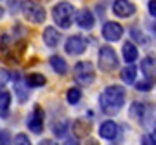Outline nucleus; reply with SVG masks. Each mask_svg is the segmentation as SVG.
Segmentation results:
<instances>
[{
    "mask_svg": "<svg viewBox=\"0 0 156 145\" xmlns=\"http://www.w3.org/2000/svg\"><path fill=\"white\" fill-rule=\"evenodd\" d=\"M4 12H5V11H4V7H0V17L4 16Z\"/></svg>",
    "mask_w": 156,
    "mask_h": 145,
    "instance_id": "obj_33",
    "label": "nucleus"
},
{
    "mask_svg": "<svg viewBox=\"0 0 156 145\" xmlns=\"http://www.w3.org/2000/svg\"><path fill=\"white\" fill-rule=\"evenodd\" d=\"M73 79L80 86H90L95 81V67L90 61H78L73 67Z\"/></svg>",
    "mask_w": 156,
    "mask_h": 145,
    "instance_id": "obj_3",
    "label": "nucleus"
},
{
    "mask_svg": "<svg viewBox=\"0 0 156 145\" xmlns=\"http://www.w3.org/2000/svg\"><path fill=\"white\" fill-rule=\"evenodd\" d=\"M111 11L116 17L125 19V17L134 16L135 11H137V7H135V4L132 2V0H115L113 5H111Z\"/></svg>",
    "mask_w": 156,
    "mask_h": 145,
    "instance_id": "obj_9",
    "label": "nucleus"
},
{
    "mask_svg": "<svg viewBox=\"0 0 156 145\" xmlns=\"http://www.w3.org/2000/svg\"><path fill=\"white\" fill-rule=\"evenodd\" d=\"M87 49H89V42L82 35H73L64 43V52L71 57H78V56H82V54H85Z\"/></svg>",
    "mask_w": 156,
    "mask_h": 145,
    "instance_id": "obj_6",
    "label": "nucleus"
},
{
    "mask_svg": "<svg viewBox=\"0 0 156 145\" xmlns=\"http://www.w3.org/2000/svg\"><path fill=\"white\" fill-rule=\"evenodd\" d=\"M11 74H12V72L9 71V69L0 67V88H2V86H5V85L11 81Z\"/></svg>",
    "mask_w": 156,
    "mask_h": 145,
    "instance_id": "obj_26",
    "label": "nucleus"
},
{
    "mask_svg": "<svg viewBox=\"0 0 156 145\" xmlns=\"http://www.w3.org/2000/svg\"><path fill=\"white\" fill-rule=\"evenodd\" d=\"M123 36V26L120 22H115V21H108L104 26H102V38L106 40V42H118V40H122Z\"/></svg>",
    "mask_w": 156,
    "mask_h": 145,
    "instance_id": "obj_10",
    "label": "nucleus"
},
{
    "mask_svg": "<svg viewBox=\"0 0 156 145\" xmlns=\"http://www.w3.org/2000/svg\"><path fill=\"white\" fill-rule=\"evenodd\" d=\"M120 61H118V56L115 49L109 47V45H102L99 49V54H97V66L102 72H113L118 67Z\"/></svg>",
    "mask_w": 156,
    "mask_h": 145,
    "instance_id": "obj_4",
    "label": "nucleus"
},
{
    "mask_svg": "<svg viewBox=\"0 0 156 145\" xmlns=\"http://www.w3.org/2000/svg\"><path fill=\"white\" fill-rule=\"evenodd\" d=\"M140 71L147 79L156 81V59L153 56H146L140 61Z\"/></svg>",
    "mask_w": 156,
    "mask_h": 145,
    "instance_id": "obj_15",
    "label": "nucleus"
},
{
    "mask_svg": "<svg viewBox=\"0 0 156 145\" xmlns=\"http://www.w3.org/2000/svg\"><path fill=\"white\" fill-rule=\"evenodd\" d=\"M24 79H26V83H28L30 88H40V86H44V85L47 83L45 76L40 74V72H31V74H28Z\"/></svg>",
    "mask_w": 156,
    "mask_h": 145,
    "instance_id": "obj_22",
    "label": "nucleus"
},
{
    "mask_svg": "<svg viewBox=\"0 0 156 145\" xmlns=\"http://www.w3.org/2000/svg\"><path fill=\"white\" fill-rule=\"evenodd\" d=\"M11 142H12V138H11L9 130H0V145H7Z\"/></svg>",
    "mask_w": 156,
    "mask_h": 145,
    "instance_id": "obj_27",
    "label": "nucleus"
},
{
    "mask_svg": "<svg viewBox=\"0 0 156 145\" xmlns=\"http://www.w3.org/2000/svg\"><path fill=\"white\" fill-rule=\"evenodd\" d=\"M11 109V93L7 90H0V117H9Z\"/></svg>",
    "mask_w": 156,
    "mask_h": 145,
    "instance_id": "obj_21",
    "label": "nucleus"
},
{
    "mask_svg": "<svg viewBox=\"0 0 156 145\" xmlns=\"http://www.w3.org/2000/svg\"><path fill=\"white\" fill-rule=\"evenodd\" d=\"M128 33H130V36H132V40H134L135 43L139 45H149V38L146 36L142 31H140L137 26H132V28L128 29Z\"/></svg>",
    "mask_w": 156,
    "mask_h": 145,
    "instance_id": "obj_23",
    "label": "nucleus"
},
{
    "mask_svg": "<svg viewBox=\"0 0 156 145\" xmlns=\"http://www.w3.org/2000/svg\"><path fill=\"white\" fill-rule=\"evenodd\" d=\"M147 12L153 17H156V0H149L147 2Z\"/></svg>",
    "mask_w": 156,
    "mask_h": 145,
    "instance_id": "obj_29",
    "label": "nucleus"
},
{
    "mask_svg": "<svg viewBox=\"0 0 156 145\" xmlns=\"http://www.w3.org/2000/svg\"><path fill=\"white\" fill-rule=\"evenodd\" d=\"M44 123H45V112L40 106H35L33 111L30 112L28 119H26V126L33 135H40L44 131Z\"/></svg>",
    "mask_w": 156,
    "mask_h": 145,
    "instance_id": "obj_7",
    "label": "nucleus"
},
{
    "mask_svg": "<svg viewBox=\"0 0 156 145\" xmlns=\"http://www.w3.org/2000/svg\"><path fill=\"white\" fill-rule=\"evenodd\" d=\"M142 143L153 145V143H156V140H154V137H153V135H144V137H142Z\"/></svg>",
    "mask_w": 156,
    "mask_h": 145,
    "instance_id": "obj_30",
    "label": "nucleus"
},
{
    "mask_svg": "<svg viewBox=\"0 0 156 145\" xmlns=\"http://www.w3.org/2000/svg\"><path fill=\"white\" fill-rule=\"evenodd\" d=\"M71 131H73V135H75L78 140L83 138V137H89V133H90V123H87V119H83V117L75 119L73 124H71Z\"/></svg>",
    "mask_w": 156,
    "mask_h": 145,
    "instance_id": "obj_16",
    "label": "nucleus"
},
{
    "mask_svg": "<svg viewBox=\"0 0 156 145\" xmlns=\"http://www.w3.org/2000/svg\"><path fill=\"white\" fill-rule=\"evenodd\" d=\"M21 12L24 16V19L33 22V24H42L47 19V11L40 4L33 2V0H24L21 5Z\"/></svg>",
    "mask_w": 156,
    "mask_h": 145,
    "instance_id": "obj_5",
    "label": "nucleus"
},
{
    "mask_svg": "<svg viewBox=\"0 0 156 145\" xmlns=\"http://www.w3.org/2000/svg\"><path fill=\"white\" fill-rule=\"evenodd\" d=\"M49 64L52 67V71L59 74V76H64L68 72V62L64 61V57L61 56H50L49 57Z\"/></svg>",
    "mask_w": 156,
    "mask_h": 145,
    "instance_id": "obj_18",
    "label": "nucleus"
},
{
    "mask_svg": "<svg viewBox=\"0 0 156 145\" xmlns=\"http://www.w3.org/2000/svg\"><path fill=\"white\" fill-rule=\"evenodd\" d=\"M149 29H151V33H154V35H156V17L149 22Z\"/></svg>",
    "mask_w": 156,
    "mask_h": 145,
    "instance_id": "obj_31",
    "label": "nucleus"
},
{
    "mask_svg": "<svg viewBox=\"0 0 156 145\" xmlns=\"http://www.w3.org/2000/svg\"><path fill=\"white\" fill-rule=\"evenodd\" d=\"M66 100H68L69 106H76L78 102L82 100V90L78 88V86H71V88H68Z\"/></svg>",
    "mask_w": 156,
    "mask_h": 145,
    "instance_id": "obj_24",
    "label": "nucleus"
},
{
    "mask_svg": "<svg viewBox=\"0 0 156 145\" xmlns=\"http://www.w3.org/2000/svg\"><path fill=\"white\" fill-rule=\"evenodd\" d=\"M122 56H123V61L130 64V62H135L139 59V50L135 47L134 42H125L122 47Z\"/></svg>",
    "mask_w": 156,
    "mask_h": 145,
    "instance_id": "obj_17",
    "label": "nucleus"
},
{
    "mask_svg": "<svg viewBox=\"0 0 156 145\" xmlns=\"http://www.w3.org/2000/svg\"><path fill=\"white\" fill-rule=\"evenodd\" d=\"M11 79L14 81V93L17 97V102L19 104H26L30 99V86L26 83V79L21 76V72H12L11 74Z\"/></svg>",
    "mask_w": 156,
    "mask_h": 145,
    "instance_id": "obj_8",
    "label": "nucleus"
},
{
    "mask_svg": "<svg viewBox=\"0 0 156 145\" xmlns=\"http://www.w3.org/2000/svg\"><path fill=\"white\" fill-rule=\"evenodd\" d=\"M75 22L78 24V28L85 29V31H90V29L94 28V24H95V17H94V14H92V11L85 7V9H82V11L76 12Z\"/></svg>",
    "mask_w": 156,
    "mask_h": 145,
    "instance_id": "obj_11",
    "label": "nucleus"
},
{
    "mask_svg": "<svg viewBox=\"0 0 156 145\" xmlns=\"http://www.w3.org/2000/svg\"><path fill=\"white\" fill-rule=\"evenodd\" d=\"M153 137H154V140H156V126H154V130H153Z\"/></svg>",
    "mask_w": 156,
    "mask_h": 145,
    "instance_id": "obj_34",
    "label": "nucleus"
},
{
    "mask_svg": "<svg viewBox=\"0 0 156 145\" xmlns=\"http://www.w3.org/2000/svg\"><path fill=\"white\" fill-rule=\"evenodd\" d=\"M135 85V90L137 92H151V88L154 86V81L153 79H142V81H137V83H134Z\"/></svg>",
    "mask_w": 156,
    "mask_h": 145,
    "instance_id": "obj_25",
    "label": "nucleus"
},
{
    "mask_svg": "<svg viewBox=\"0 0 156 145\" xmlns=\"http://www.w3.org/2000/svg\"><path fill=\"white\" fill-rule=\"evenodd\" d=\"M42 40H44L45 47L56 49L57 45H59V42H61V33L54 26H45V29L42 31Z\"/></svg>",
    "mask_w": 156,
    "mask_h": 145,
    "instance_id": "obj_13",
    "label": "nucleus"
},
{
    "mask_svg": "<svg viewBox=\"0 0 156 145\" xmlns=\"http://www.w3.org/2000/svg\"><path fill=\"white\" fill-rule=\"evenodd\" d=\"M128 114H130V117H132L134 121L142 123V121H144V116H146V106L142 102H137V100L132 102L130 107H128Z\"/></svg>",
    "mask_w": 156,
    "mask_h": 145,
    "instance_id": "obj_19",
    "label": "nucleus"
},
{
    "mask_svg": "<svg viewBox=\"0 0 156 145\" xmlns=\"http://www.w3.org/2000/svg\"><path fill=\"white\" fill-rule=\"evenodd\" d=\"M97 133L102 140H108V142H113V140L118 137V124L111 119H106V121H102L97 130Z\"/></svg>",
    "mask_w": 156,
    "mask_h": 145,
    "instance_id": "obj_12",
    "label": "nucleus"
},
{
    "mask_svg": "<svg viewBox=\"0 0 156 145\" xmlns=\"http://www.w3.org/2000/svg\"><path fill=\"white\" fill-rule=\"evenodd\" d=\"M50 130L54 137L59 140H64L68 137V131H69V121L64 119V117H59V119H54L52 124H50Z\"/></svg>",
    "mask_w": 156,
    "mask_h": 145,
    "instance_id": "obj_14",
    "label": "nucleus"
},
{
    "mask_svg": "<svg viewBox=\"0 0 156 145\" xmlns=\"http://www.w3.org/2000/svg\"><path fill=\"white\" fill-rule=\"evenodd\" d=\"M73 16H75V7L66 0H61L52 7V19L61 29H68L71 26Z\"/></svg>",
    "mask_w": 156,
    "mask_h": 145,
    "instance_id": "obj_2",
    "label": "nucleus"
},
{
    "mask_svg": "<svg viewBox=\"0 0 156 145\" xmlns=\"http://www.w3.org/2000/svg\"><path fill=\"white\" fill-rule=\"evenodd\" d=\"M40 143H42V145H50V143H52V140H42Z\"/></svg>",
    "mask_w": 156,
    "mask_h": 145,
    "instance_id": "obj_32",
    "label": "nucleus"
},
{
    "mask_svg": "<svg viewBox=\"0 0 156 145\" xmlns=\"http://www.w3.org/2000/svg\"><path fill=\"white\" fill-rule=\"evenodd\" d=\"M14 142L19 143V145H30V143H31L30 138H28V135H24V133H17L16 137H14Z\"/></svg>",
    "mask_w": 156,
    "mask_h": 145,
    "instance_id": "obj_28",
    "label": "nucleus"
},
{
    "mask_svg": "<svg viewBox=\"0 0 156 145\" xmlns=\"http://www.w3.org/2000/svg\"><path fill=\"white\" fill-rule=\"evenodd\" d=\"M127 100V90L122 85H109L101 92L99 107L106 116H116Z\"/></svg>",
    "mask_w": 156,
    "mask_h": 145,
    "instance_id": "obj_1",
    "label": "nucleus"
},
{
    "mask_svg": "<svg viewBox=\"0 0 156 145\" xmlns=\"http://www.w3.org/2000/svg\"><path fill=\"white\" fill-rule=\"evenodd\" d=\"M135 76H137V69H135L134 62H130L120 71V79L125 85H134L135 83Z\"/></svg>",
    "mask_w": 156,
    "mask_h": 145,
    "instance_id": "obj_20",
    "label": "nucleus"
}]
</instances>
